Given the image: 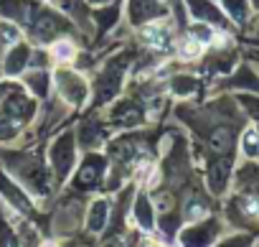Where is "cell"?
<instances>
[{
	"instance_id": "10",
	"label": "cell",
	"mask_w": 259,
	"mask_h": 247,
	"mask_svg": "<svg viewBox=\"0 0 259 247\" xmlns=\"http://www.w3.org/2000/svg\"><path fill=\"white\" fill-rule=\"evenodd\" d=\"M54 54H56L59 59H64V61H69V59L74 56V49L69 46V41H61V44H56V49H54Z\"/></svg>"
},
{
	"instance_id": "2",
	"label": "cell",
	"mask_w": 259,
	"mask_h": 247,
	"mask_svg": "<svg viewBox=\"0 0 259 247\" xmlns=\"http://www.w3.org/2000/svg\"><path fill=\"white\" fill-rule=\"evenodd\" d=\"M145 39H148L153 46L165 49V46H168V39H170V31L163 28V26H148V28H145Z\"/></svg>"
},
{
	"instance_id": "11",
	"label": "cell",
	"mask_w": 259,
	"mask_h": 247,
	"mask_svg": "<svg viewBox=\"0 0 259 247\" xmlns=\"http://www.w3.org/2000/svg\"><path fill=\"white\" fill-rule=\"evenodd\" d=\"M244 244H246V239H241V237H239V239H231V242H226L224 247H244Z\"/></svg>"
},
{
	"instance_id": "1",
	"label": "cell",
	"mask_w": 259,
	"mask_h": 247,
	"mask_svg": "<svg viewBox=\"0 0 259 247\" xmlns=\"http://www.w3.org/2000/svg\"><path fill=\"white\" fill-rule=\"evenodd\" d=\"M216 234V224H208V227H191L188 232L181 234V242L186 247H206L211 242V237Z\"/></svg>"
},
{
	"instance_id": "3",
	"label": "cell",
	"mask_w": 259,
	"mask_h": 247,
	"mask_svg": "<svg viewBox=\"0 0 259 247\" xmlns=\"http://www.w3.org/2000/svg\"><path fill=\"white\" fill-rule=\"evenodd\" d=\"M99 173H102L99 163H97V161H89V163L79 171V186H94L97 179H99Z\"/></svg>"
},
{
	"instance_id": "9",
	"label": "cell",
	"mask_w": 259,
	"mask_h": 247,
	"mask_svg": "<svg viewBox=\"0 0 259 247\" xmlns=\"http://www.w3.org/2000/svg\"><path fill=\"white\" fill-rule=\"evenodd\" d=\"M229 143H231V133H229V130H219V133L213 135V148H216V151H226Z\"/></svg>"
},
{
	"instance_id": "5",
	"label": "cell",
	"mask_w": 259,
	"mask_h": 247,
	"mask_svg": "<svg viewBox=\"0 0 259 247\" xmlns=\"http://www.w3.org/2000/svg\"><path fill=\"white\" fill-rule=\"evenodd\" d=\"M69 163H71V151H69V146L64 143H59V148H56V171H59V176H64L66 171H69Z\"/></svg>"
},
{
	"instance_id": "7",
	"label": "cell",
	"mask_w": 259,
	"mask_h": 247,
	"mask_svg": "<svg viewBox=\"0 0 259 247\" xmlns=\"http://www.w3.org/2000/svg\"><path fill=\"white\" fill-rule=\"evenodd\" d=\"M244 151H246V156H259V135L254 130H249L244 135Z\"/></svg>"
},
{
	"instance_id": "8",
	"label": "cell",
	"mask_w": 259,
	"mask_h": 247,
	"mask_svg": "<svg viewBox=\"0 0 259 247\" xmlns=\"http://www.w3.org/2000/svg\"><path fill=\"white\" fill-rule=\"evenodd\" d=\"M181 54H183L186 59H193V56H198V54H201V44H198L196 39H186V41H183V46H181Z\"/></svg>"
},
{
	"instance_id": "4",
	"label": "cell",
	"mask_w": 259,
	"mask_h": 247,
	"mask_svg": "<svg viewBox=\"0 0 259 247\" xmlns=\"http://www.w3.org/2000/svg\"><path fill=\"white\" fill-rule=\"evenodd\" d=\"M104 219H107V201H97L92 209V217H89V229H102Z\"/></svg>"
},
{
	"instance_id": "6",
	"label": "cell",
	"mask_w": 259,
	"mask_h": 247,
	"mask_svg": "<svg viewBox=\"0 0 259 247\" xmlns=\"http://www.w3.org/2000/svg\"><path fill=\"white\" fill-rule=\"evenodd\" d=\"M138 219H140V224H143L145 229L153 227V214H150V204H148V199H140V201H138Z\"/></svg>"
}]
</instances>
